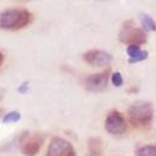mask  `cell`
<instances>
[{"mask_svg": "<svg viewBox=\"0 0 156 156\" xmlns=\"http://www.w3.org/2000/svg\"><path fill=\"white\" fill-rule=\"evenodd\" d=\"M32 21V15L25 9H9L0 12V28L20 30Z\"/></svg>", "mask_w": 156, "mask_h": 156, "instance_id": "6da1fadb", "label": "cell"}, {"mask_svg": "<svg viewBox=\"0 0 156 156\" xmlns=\"http://www.w3.org/2000/svg\"><path fill=\"white\" fill-rule=\"evenodd\" d=\"M21 119V114L20 112H16V111H12V112H9L8 114H5L3 117V122L4 123H16Z\"/></svg>", "mask_w": 156, "mask_h": 156, "instance_id": "7c38bea8", "label": "cell"}, {"mask_svg": "<svg viewBox=\"0 0 156 156\" xmlns=\"http://www.w3.org/2000/svg\"><path fill=\"white\" fill-rule=\"evenodd\" d=\"M140 52H141V49H140L139 46H136V44H129L128 48H127V53H128V55H129V59L135 58Z\"/></svg>", "mask_w": 156, "mask_h": 156, "instance_id": "5bb4252c", "label": "cell"}, {"mask_svg": "<svg viewBox=\"0 0 156 156\" xmlns=\"http://www.w3.org/2000/svg\"><path fill=\"white\" fill-rule=\"evenodd\" d=\"M46 156H75V150L70 141L54 136L48 145Z\"/></svg>", "mask_w": 156, "mask_h": 156, "instance_id": "5b68a950", "label": "cell"}, {"mask_svg": "<svg viewBox=\"0 0 156 156\" xmlns=\"http://www.w3.org/2000/svg\"><path fill=\"white\" fill-rule=\"evenodd\" d=\"M27 90H28V83H23V84L19 87V92H20V94H25Z\"/></svg>", "mask_w": 156, "mask_h": 156, "instance_id": "2e32d148", "label": "cell"}, {"mask_svg": "<svg viewBox=\"0 0 156 156\" xmlns=\"http://www.w3.org/2000/svg\"><path fill=\"white\" fill-rule=\"evenodd\" d=\"M43 144V138L40 135H33L28 136L21 145V151L25 156H34L40 152Z\"/></svg>", "mask_w": 156, "mask_h": 156, "instance_id": "ba28073f", "label": "cell"}, {"mask_svg": "<svg viewBox=\"0 0 156 156\" xmlns=\"http://www.w3.org/2000/svg\"><path fill=\"white\" fill-rule=\"evenodd\" d=\"M111 81H112V85L115 86V87H121L123 86L124 84V80H123V75L119 73V71H115L111 75Z\"/></svg>", "mask_w": 156, "mask_h": 156, "instance_id": "4fadbf2b", "label": "cell"}, {"mask_svg": "<svg viewBox=\"0 0 156 156\" xmlns=\"http://www.w3.org/2000/svg\"><path fill=\"white\" fill-rule=\"evenodd\" d=\"M106 130L112 135H122L127 132V122L121 112L112 111L105 121Z\"/></svg>", "mask_w": 156, "mask_h": 156, "instance_id": "277c9868", "label": "cell"}, {"mask_svg": "<svg viewBox=\"0 0 156 156\" xmlns=\"http://www.w3.org/2000/svg\"><path fill=\"white\" fill-rule=\"evenodd\" d=\"M3 113H4V111H3L2 108H0V117H2V115H3ZM3 117H4V115H3Z\"/></svg>", "mask_w": 156, "mask_h": 156, "instance_id": "ac0fdd59", "label": "cell"}, {"mask_svg": "<svg viewBox=\"0 0 156 156\" xmlns=\"http://www.w3.org/2000/svg\"><path fill=\"white\" fill-rule=\"evenodd\" d=\"M147 57H149V53H147L146 51H141V52H140L135 58L129 59V63H132V64H134V63H140V62H143V60L147 59Z\"/></svg>", "mask_w": 156, "mask_h": 156, "instance_id": "9a60e30c", "label": "cell"}, {"mask_svg": "<svg viewBox=\"0 0 156 156\" xmlns=\"http://www.w3.org/2000/svg\"><path fill=\"white\" fill-rule=\"evenodd\" d=\"M112 59H113L112 54L105 51H98V49H92L84 54V60L87 64L92 66H98V68L108 66L112 63Z\"/></svg>", "mask_w": 156, "mask_h": 156, "instance_id": "52a82bcc", "label": "cell"}, {"mask_svg": "<svg viewBox=\"0 0 156 156\" xmlns=\"http://www.w3.org/2000/svg\"><path fill=\"white\" fill-rule=\"evenodd\" d=\"M128 115H129L130 122L134 126L146 127L152 121V115H154L152 105L146 101L134 102L128 109Z\"/></svg>", "mask_w": 156, "mask_h": 156, "instance_id": "7a4b0ae2", "label": "cell"}, {"mask_svg": "<svg viewBox=\"0 0 156 156\" xmlns=\"http://www.w3.org/2000/svg\"><path fill=\"white\" fill-rule=\"evenodd\" d=\"M108 79H109V69H107L102 73L91 74L86 77L85 87L91 92L103 91L108 85Z\"/></svg>", "mask_w": 156, "mask_h": 156, "instance_id": "8992f818", "label": "cell"}, {"mask_svg": "<svg viewBox=\"0 0 156 156\" xmlns=\"http://www.w3.org/2000/svg\"><path fill=\"white\" fill-rule=\"evenodd\" d=\"M89 156H100L102 152V143L98 138H91L87 143Z\"/></svg>", "mask_w": 156, "mask_h": 156, "instance_id": "9c48e42d", "label": "cell"}, {"mask_svg": "<svg viewBox=\"0 0 156 156\" xmlns=\"http://www.w3.org/2000/svg\"><path fill=\"white\" fill-rule=\"evenodd\" d=\"M136 156H156V144H149L136 151Z\"/></svg>", "mask_w": 156, "mask_h": 156, "instance_id": "8fae6325", "label": "cell"}, {"mask_svg": "<svg viewBox=\"0 0 156 156\" xmlns=\"http://www.w3.org/2000/svg\"><path fill=\"white\" fill-rule=\"evenodd\" d=\"M140 22L143 26V30L145 32H150V31H156V22L154 21V19L146 14H141L140 15Z\"/></svg>", "mask_w": 156, "mask_h": 156, "instance_id": "30bf717a", "label": "cell"}, {"mask_svg": "<svg viewBox=\"0 0 156 156\" xmlns=\"http://www.w3.org/2000/svg\"><path fill=\"white\" fill-rule=\"evenodd\" d=\"M0 98H2V97H0Z\"/></svg>", "mask_w": 156, "mask_h": 156, "instance_id": "d6986e66", "label": "cell"}, {"mask_svg": "<svg viewBox=\"0 0 156 156\" xmlns=\"http://www.w3.org/2000/svg\"><path fill=\"white\" fill-rule=\"evenodd\" d=\"M118 38L122 43L140 46L146 42V32L143 28L135 26L133 21H127L123 25Z\"/></svg>", "mask_w": 156, "mask_h": 156, "instance_id": "3957f363", "label": "cell"}, {"mask_svg": "<svg viewBox=\"0 0 156 156\" xmlns=\"http://www.w3.org/2000/svg\"><path fill=\"white\" fill-rule=\"evenodd\" d=\"M3 62V54H2V52H0V63Z\"/></svg>", "mask_w": 156, "mask_h": 156, "instance_id": "e0dca14e", "label": "cell"}]
</instances>
